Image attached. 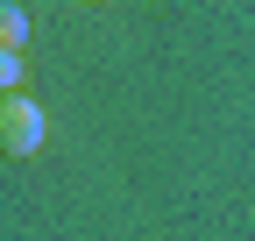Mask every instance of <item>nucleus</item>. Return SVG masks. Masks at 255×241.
I'll list each match as a JSON object with an SVG mask.
<instances>
[{"label":"nucleus","instance_id":"f257e3e1","mask_svg":"<svg viewBox=\"0 0 255 241\" xmlns=\"http://www.w3.org/2000/svg\"><path fill=\"white\" fill-rule=\"evenodd\" d=\"M43 135H50V120H43L36 100H28V93H0V149H7L14 163H21V156H36Z\"/></svg>","mask_w":255,"mask_h":241},{"label":"nucleus","instance_id":"f03ea898","mask_svg":"<svg viewBox=\"0 0 255 241\" xmlns=\"http://www.w3.org/2000/svg\"><path fill=\"white\" fill-rule=\"evenodd\" d=\"M21 78H28V57H21V50H0V85L21 93Z\"/></svg>","mask_w":255,"mask_h":241},{"label":"nucleus","instance_id":"7ed1b4c3","mask_svg":"<svg viewBox=\"0 0 255 241\" xmlns=\"http://www.w3.org/2000/svg\"><path fill=\"white\" fill-rule=\"evenodd\" d=\"M0 36H7V50H21V36H28V14H21V7H0Z\"/></svg>","mask_w":255,"mask_h":241}]
</instances>
